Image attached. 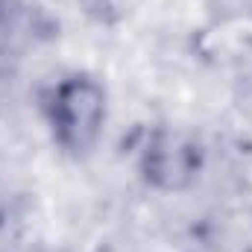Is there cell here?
Masks as SVG:
<instances>
[{"mask_svg":"<svg viewBox=\"0 0 252 252\" xmlns=\"http://www.w3.org/2000/svg\"><path fill=\"white\" fill-rule=\"evenodd\" d=\"M138 170L153 190H188L202 170V144L179 126H156L141 147Z\"/></svg>","mask_w":252,"mask_h":252,"instance_id":"7a4b0ae2","label":"cell"},{"mask_svg":"<svg viewBox=\"0 0 252 252\" xmlns=\"http://www.w3.org/2000/svg\"><path fill=\"white\" fill-rule=\"evenodd\" d=\"M9 21V0H0V27Z\"/></svg>","mask_w":252,"mask_h":252,"instance_id":"3957f363","label":"cell"},{"mask_svg":"<svg viewBox=\"0 0 252 252\" xmlns=\"http://www.w3.org/2000/svg\"><path fill=\"white\" fill-rule=\"evenodd\" d=\"M112 115L109 88L100 76L88 70H67L47 85L41 97V118L53 147L67 158H88L106 129Z\"/></svg>","mask_w":252,"mask_h":252,"instance_id":"6da1fadb","label":"cell"}]
</instances>
